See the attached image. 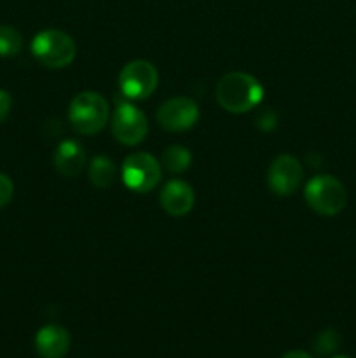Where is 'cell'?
Here are the masks:
<instances>
[{
    "label": "cell",
    "instance_id": "1",
    "mask_svg": "<svg viewBox=\"0 0 356 358\" xmlns=\"http://www.w3.org/2000/svg\"><path fill=\"white\" fill-rule=\"evenodd\" d=\"M216 101L230 114H244L257 107L264 98V87L246 72L225 73L215 90Z\"/></svg>",
    "mask_w": 356,
    "mask_h": 358
},
{
    "label": "cell",
    "instance_id": "2",
    "mask_svg": "<svg viewBox=\"0 0 356 358\" xmlns=\"http://www.w3.org/2000/svg\"><path fill=\"white\" fill-rule=\"evenodd\" d=\"M68 121L79 135H96L107 126L108 101L96 91H82L70 103Z\"/></svg>",
    "mask_w": 356,
    "mask_h": 358
},
{
    "label": "cell",
    "instance_id": "3",
    "mask_svg": "<svg viewBox=\"0 0 356 358\" xmlns=\"http://www.w3.org/2000/svg\"><path fill=\"white\" fill-rule=\"evenodd\" d=\"M31 52L40 65L47 69H65L75 59L77 45L61 30H44L31 41Z\"/></svg>",
    "mask_w": 356,
    "mask_h": 358
},
{
    "label": "cell",
    "instance_id": "4",
    "mask_svg": "<svg viewBox=\"0 0 356 358\" xmlns=\"http://www.w3.org/2000/svg\"><path fill=\"white\" fill-rule=\"evenodd\" d=\"M307 205L320 215H337L348 203V192L342 182L332 175H316L304 189Z\"/></svg>",
    "mask_w": 356,
    "mask_h": 358
},
{
    "label": "cell",
    "instance_id": "5",
    "mask_svg": "<svg viewBox=\"0 0 356 358\" xmlns=\"http://www.w3.org/2000/svg\"><path fill=\"white\" fill-rule=\"evenodd\" d=\"M163 177L159 161L147 152H133L122 163V182L131 191L145 194L157 187Z\"/></svg>",
    "mask_w": 356,
    "mask_h": 358
},
{
    "label": "cell",
    "instance_id": "6",
    "mask_svg": "<svg viewBox=\"0 0 356 358\" xmlns=\"http://www.w3.org/2000/svg\"><path fill=\"white\" fill-rule=\"evenodd\" d=\"M159 73L145 59H133L119 73V87L129 100H145L156 91Z\"/></svg>",
    "mask_w": 356,
    "mask_h": 358
},
{
    "label": "cell",
    "instance_id": "7",
    "mask_svg": "<svg viewBox=\"0 0 356 358\" xmlns=\"http://www.w3.org/2000/svg\"><path fill=\"white\" fill-rule=\"evenodd\" d=\"M149 131L145 114L131 103H119L112 117V133L122 145H138Z\"/></svg>",
    "mask_w": 356,
    "mask_h": 358
},
{
    "label": "cell",
    "instance_id": "8",
    "mask_svg": "<svg viewBox=\"0 0 356 358\" xmlns=\"http://www.w3.org/2000/svg\"><path fill=\"white\" fill-rule=\"evenodd\" d=\"M198 103L187 96L170 98L157 110V122L166 131H187L198 122Z\"/></svg>",
    "mask_w": 356,
    "mask_h": 358
},
{
    "label": "cell",
    "instance_id": "9",
    "mask_svg": "<svg viewBox=\"0 0 356 358\" xmlns=\"http://www.w3.org/2000/svg\"><path fill=\"white\" fill-rule=\"evenodd\" d=\"M304 178V168L297 157L281 154L269 166V187L278 196H292L300 187Z\"/></svg>",
    "mask_w": 356,
    "mask_h": 358
},
{
    "label": "cell",
    "instance_id": "10",
    "mask_svg": "<svg viewBox=\"0 0 356 358\" xmlns=\"http://www.w3.org/2000/svg\"><path fill=\"white\" fill-rule=\"evenodd\" d=\"M161 206L166 213L173 217L187 215L195 203L194 189L184 180H170L163 187L159 196Z\"/></svg>",
    "mask_w": 356,
    "mask_h": 358
},
{
    "label": "cell",
    "instance_id": "11",
    "mask_svg": "<svg viewBox=\"0 0 356 358\" xmlns=\"http://www.w3.org/2000/svg\"><path fill=\"white\" fill-rule=\"evenodd\" d=\"M35 350L42 358H63L70 350V334L65 327L49 324L35 336Z\"/></svg>",
    "mask_w": 356,
    "mask_h": 358
},
{
    "label": "cell",
    "instance_id": "12",
    "mask_svg": "<svg viewBox=\"0 0 356 358\" xmlns=\"http://www.w3.org/2000/svg\"><path fill=\"white\" fill-rule=\"evenodd\" d=\"M86 164V150L75 140H65L58 145L54 152V166L63 177L73 178L84 170Z\"/></svg>",
    "mask_w": 356,
    "mask_h": 358
},
{
    "label": "cell",
    "instance_id": "13",
    "mask_svg": "<svg viewBox=\"0 0 356 358\" xmlns=\"http://www.w3.org/2000/svg\"><path fill=\"white\" fill-rule=\"evenodd\" d=\"M117 177V168L114 161L107 156H96L89 164V180L94 187L107 189L110 187Z\"/></svg>",
    "mask_w": 356,
    "mask_h": 358
},
{
    "label": "cell",
    "instance_id": "14",
    "mask_svg": "<svg viewBox=\"0 0 356 358\" xmlns=\"http://www.w3.org/2000/svg\"><path fill=\"white\" fill-rule=\"evenodd\" d=\"M192 154L184 145H170L163 152V164L170 173H184L191 166Z\"/></svg>",
    "mask_w": 356,
    "mask_h": 358
},
{
    "label": "cell",
    "instance_id": "15",
    "mask_svg": "<svg viewBox=\"0 0 356 358\" xmlns=\"http://www.w3.org/2000/svg\"><path fill=\"white\" fill-rule=\"evenodd\" d=\"M23 48V37L16 28L9 24H0V56L9 58L16 56Z\"/></svg>",
    "mask_w": 356,
    "mask_h": 358
},
{
    "label": "cell",
    "instance_id": "16",
    "mask_svg": "<svg viewBox=\"0 0 356 358\" xmlns=\"http://www.w3.org/2000/svg\"><path fill=\"white\" fill-rule=\"evenodd\" d=\"M341 346V336L334 329H327V331H321L320 334L314 338L313 348L318 355H330L335 353Z\"/></svg>",
    "mask_w": 356,
    "mask_h": 358
},
{
    "label": "cell",
    "instance_id": "17",
    "mask_svg": "<svg viewBox=\"0 0 356 358\" xmlns=\"http://www.w3.org/2000/svg\"><path fill=\"white\" fill-rule=\"evenodd\" d=\"M14 194V184L7 175L0 173V208L7 206L13 199Z\"/></svg>",
    "mask_w": 356,
    "mask_h": 358
},
{
    "label": "cell",
    "instance_id": "18",
    "mask_svg": "<svg viewBox=\"0 0 356 358\" xmlns=\"http://www.w3.org/2000/svg\"><path fill=\"white\" fill-rule=\"evenodd\" d=\"M10 107H13V98H10L9 91L0 90V124L7 119Z\"/></svg>",
    "mask_w": 356,
    "mask_h": 358
},
{
    "label": "cell",
    "instance_id": "19",
    "mask_svg": "<svg viewBox=\"0 0 356 358\" xmlns=\"http://www.w3.org/2000/svg\"><path fill=\"white\" fill-rule=\"evenodd\" d=\"M281 358H313V357H311L309 353L300 352V350H295V352H288V353H285V355H283Z\"/></svg>",
    "mask_w": 356,
    "mask_h": 358
},
{
    "label": "cell",
    "instance_id": "20",
    "mask_svg": "<svg viewBox=\"0 0 356 358\" xmlns=\"http://www.w3.org/2000/svg\"><path fill=\"white\" fill-rule=\"evenodd\" d=\"M335 358H348V357H335Z\"/></svg>",
    "mask_w": 356,
    "mask_h": 358
}]
</instances>
